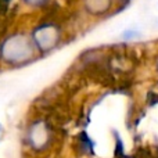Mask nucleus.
<instances>
[{"label": "nucleus", "instance_id": "f257e3e1", "mask_svg": "<svg viewBox=\"0 0 158 158\" xmlns=\"http://www.w3.org/2000/svg\"><path fill=\"white\" fill-rule=\"evenodd\" d=\"M25 3H28V4H31V6H42L46 0H24Z\"/></svg>", "mask_w": 158, "mask_h": 158}, {"label": "nucleus", "instance_id": "f03ea898", "mask_svg": "<svg viewBox=\"0 0 158 158\" xmlns=\"http://www.w3.org/2000/svg\"><path fill=\"white\" fill-rule=\"evenodd\" d=\"M0 2H3V3H4V4H7V3L10 2V0H0Z\"/></svg>", "mask_w": 158, "mask_h": 158}]
</instances>
